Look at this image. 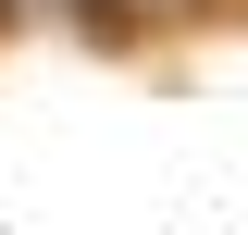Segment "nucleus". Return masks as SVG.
<instances>
[{"instance_id": "obj_1", "label": "nucleus", "mask_w": 248, "mask_h": 235, "mask_svg": "<svg viewBox=\"0 0 248 235\" xmlns=\"http://www.w3.org/2000/svg\"><path fill=\"white\" fill-rule=\"evenodd\" d=\"M75 37H99V50H149V37H186V25H211L223 0H50Z\"/></svg>"}]
</instances>
